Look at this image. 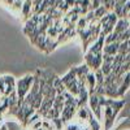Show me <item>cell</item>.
<instances>
[{
    "label": "cell",
    "instance_id": "obj_1",
    "mask_svg": "<svg viewBox=\"0 0 130 130\" xmlns=\"http://www.w3.org/2000/svg\"><path fill=\"white\" fill-rule=\"evenodd\" d=\"M126 102L125 99H111L105 98L104 105H103V130H112L116 122V118L118 117V113L125 107Z\"/></svg>",
    "mask_w": 130,
    "mask_h": 130
},
{
    "label": "cell",
    "instance_id": "obj_2",
    "mask_svg": "<svg viewBox=\"0 0 130 130\" xmlns=\"http://www.w3.org/2000/svg\"><path fill=\"white\" fill-rule=\"evenodd\" d=\"M104 38L99 37L85 51V64L89 67L90 70H99L103 64V48H104Z\"/></svg>",
    "mask_w": 130,
    "mask_h": 130
},
{
    "label": "cell",
    "instance_id": "obj_3",
    "mask_svg": "<svg viewBox=\"0 0 130 130\" xmlns=\"http://www.w3.org/2000/svg\"><path fill=\"white\" fill-rule=\"evenodd\" d=\"M64 86H65V90L67 92H69L70 95H73L74 98H77L81 92L82 89H85V86H81L77 75H75V70L74 68H72L68 73H65L62 77H60Z\"/></svg>",
    "mask_w": 130,
    "mask_h": 130
},
{
    "label": "cell",
    "instance_id": "obj_4",
    "mask_svg": "<svg viewBox=\"0 0 130 130\" xmlns=\"http://www.w3.org/2000/svg\"><path fill=\"white\" fill-rule=\"evenodd\" d=\"M35 81V73H27L24 77H21L20 79H17L16 82V94L18 96V99L22 102L26 95L30 92L31 86Z\"/></svg>",
    "mask_w": 130,
    "mask_h": 130
},
{
    "label": "cell",
    "instance_id": "obj_5",
    "mask_svg": "<svg viewBox=\"0 0 130 130\" xmlns=\"http://www.w3.org/2000/svg\"><path fill=\"white\" fill-rule=\"evenodd\" d=\"M104 100L105 96L92 92L89 95V100H87V105L90 108V111L92 112L94 117L98 121L102 124V118H103V105H104Z\"/></svg>",
    "mask_w": 130,
    "mask_h": 130
},
{
    "label": "cell",
    "instance_id": "obj_6",
    "mask_svg": "<svg viewBox=\"0 0 130 130\" xmlns=\"http://www.w3.org/2000/svg\"><path fill=\"white\" fill-rule=\"evenodd\" d=\"M117 20H118V17L116 16L115 12H108V13L99 21V22H100V27H102V31H100V35H102V37H107L108 34L113 32Z\"/></svg>",
    "mask_w": 130,
    "mask_h": 130
},
{
    "label": "cell",
    "instance_id": "obj_7",
    "mask_svg": "<svg viewBox=\"0 0 130 130\" xmlns=\"http://www.w3.org/2000/svg\"><path fill=\"white\" fill-rule=\"evenodd\" d=\"M16 82L17 79L13 77V75H2L0 77V94L2 96H8L12 92L16 91Z\"/></svg>",
    "mask_w": 130,
    "mask_h": 130
},
{
    "label": "cell",
    "instance_id": "obj_8",
    "mask_svg": "<svg viewBox=\"0 0 130 130\" xmlns=\"http://www.w3.org/2000/svg\"><path fill=\"white\" fill-rule=\"evenodd\" d=\"M129 89H130V70L122 75V81L120 83V87H118V96H120V99H124V96Z\"/></svg>",
    "mask_w": 130,
    "mask_h": 130
},
{
    "label": "cell",
    "instance_id": "obj_9",
    "mask_svg": "<svg viewBox=\"0 0 130 130\" xmlns=\"http://www.w3.org/2000/svg\"><path fill=\"white\" fill-rule=\"evenodd\" d=\"M129 27H130V21L127 18H118L117 22H116L113 32L116 35H121L122 32H125Z\"/></svg>",
    "mask_w": 130,
    "mask_h": 130
},
{
    "label": "cell",
    "instance_id": "obj_10",
    "mask_svg": "<svg viewBox=\"0 0 130 130\" xmlns=\"http://www.w3.org/2000/svg\"><path fill=\"white\" fill-rule=\"evenodd\" d=\"M118 47H120V42L107 43V44H104V48H103V55L116 56L118 53Z\"/></svg>",
    "mask_w": 130,
    "mask_h": 130
},
{
    "label": "cell",
    "instance_id": "obj_11",
    "mask_svg": "<svg viewBox=\"0 0 130 130\" xmlns=\"http://www.w3.org/2000/svg\"><path fill=\"white\" fill-rule=\"evenodd\" d=\"M86 87L89 90V94H92L95 91L96 87V77H95V73L92 70L89 72V74L86 75Z\"/></svg>",
    "mask_w": 130,
    "mask_h": 130
},
{
    "label": "cell",
    "instance_id": "obj_12",
    "mask_svg": "<svg viewBox=\"0 0 130 130\" xmlns=\"http://www.w3.org/2000/svg\"><path fill=\"white\" fill-rule=\"evenodd\" d=\"M53 89H55V91H56L57 95L67 92V90H65V86H64V83H62V81H61L60 77H56V79L53 81Z\"/></svg>",
    "mask_w": 130,
    "mask_h": 130
},
{
    "label": "cell",
    "instance_id": "obj_13",
    "mask_svg": "<svg viewBox=\"0 0 130 130\" xmlns=\"http://www.w3.org/2000/svg\"><path fill=\"white\" fill-rule=\"evenodd\" d=\"M32 130H57L55 124L50 120H46L43 118V122H42V126L40 127H37V129H32Z\"/></svg>",
    "mask_w": 130,
    "mask_h": 130
},
{
    "label": "cell",
    "instance_id": "obj_14",
    "mask_svg": "<svg viewBox=\"0 0 130 130\" xmlns=\"http://www.w3.org/2000/svg\"><path fill=\"white\" fill-rule=\"evenodd\" d=\"M92 12H94V16H95V18L100 21V20H102V18H103V17H104V16L108 13V10H107V9L103 7V5H100L99 8H96L95 10H92Z\"/></svg>",
    "mask_w": 130,
    "mask_h": 130
},
{
    "label": "cell",
    "instance_id": "obj_15",
    "mask_svg": "<svg viewBox=\"0 0 130 130\" xmlns=\"http://www.w3.org/2000/svg\"><path fill=\"white\" fill-rule=\"evenodd\" d=\"M100 4L108 10V12H113L116 0H100Z\"/></svg>",
    "mask_w": 130,
    "mask_h": 130
},
{
    "label": "cell",
    "instance_id": "obj_16",
    "mask_svg": "<svg viewBox=\"0 0 130 130\" xmlns=\"http://www.w3.org/2000/svg\"><path fill=\"white\" fill-rule=\"evenodd\" d=\"M129 12H130V0L124 5V8H122V17L121 18H126L127 17V14H129Z\"/></svg>",
    "mask_w": 130,
    "mask_h": 130
},
{
    "label": "cell",
    "instance_id": "obj_17",
    "mask_svg": "<svg viewBox=\"0 0 130 130\" xmlns=\"http://www.w3.org/2000/svg\"><path fill=\"white\" fill-rule=\"evenodd\" d=\"M100 4V0H90V10H95L96 8H99Z\"/></svg>",
    "mask_w": 130,
    "mask_h": 130
},
{
    "label": "cell",
    "instance_id": "obj_18",
    "mask_svg": "<svg viewBox=\"0 0 130 130\" xmlns=\"http://www.w3.org/2000/svg\"><path fill=\"white\" fill-rule=\"evenodd\" d=\"M124 130H125V129H124ZM126 130H130V129H126Z\"/></svg>",
    "mask_w": 130,
    "mask_h": 130
}]
</instances>
